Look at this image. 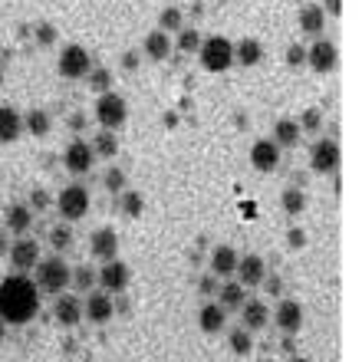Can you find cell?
Returning <instances> with one entry per match:
<instances>
[{
	"mask_svg": "<svg viewBox=\"0 0 362 362\" xmlns=\"http://www.w3.org/2000/svg\"><path fill=\"white\" fill-rule=\"evenodd\" d=\"M40 310L37 284L27 274H13L0 280V320L10 326L30 323Z\"/></svg>",
	"mask_w": 362,
	"mask_h": 362,
	"instance_id": "obj_1",
	"label": "cell"
},
{
	"mask_svg": "<svg viewBox=\"0 0 362 362\" xmlns=\"http://www.w3.org/2000/svg\"><path fill=\"white\" fill-rule=\"evenodd\" d=\"M33 274H37V290H43V293H63L69 286V276H73V267H69L66 260L59 257H40L37 267H33Z\"/></svg>",
	"mask_w": 362,
	"mask_h": 362,
	"instance_id": "obj_2",
	"label": "cell"
},
{
	"mask_svg": "<svg viewBox=\"0 0 362 362\" xmlns=\"http://www.w3.org/2000/svg\"><path fill=\"white\" fill-rule=\"evenodd\" d=\"M198 59L208 73H228L234 66V43L228 37H208L201 40Z\"/></svg>",
	"mask_w": 362,
	"mask_h": 362,
	"instance_id": "obj_3",
	"label": "cell"
},
{
	"mask_svg": "<svg viewBox=\"0 0 362 362\" xmlns=\"http://www.w3.org/2000/svg\"><path fill=\"white\" fill-rule=\"evenodd\" d=\"M89 204H93V198H89V188L86 185H79V181H73V185H66V188L57 194V211L63 214V221H83L89 214Z\"/></svg>",
	"mask_w": 362,
	"mask_h": 362,
	"instance_id": "obj_4",
	"label": "cell"
},
{
	"mask_svg": "<svg viewBox=\"0 0 362 362\" xmlns=\"http://www.w3.org/2000/svg\"><path fill=\"white\" fill-rule=\"evenodd\" d=\"M125 119H129V103H125L119 93H99V99H95V122L103 125V129H109V132H115V129H122Z\"/></svg>",
	"mask_w": 362,
	"mask_h": 362,
	"instance_id": "obj_5",
	"label": "cell"
},
{
	"mask_svg": "<svg viewBox=\"0 0 362 362\" xmlns=\"http://www.w3.org/2000/svg\"><path fill=\"white\" fill-rule=\"evenodd\" d=\"M339 162H343V152H339V142L336 139H320V142L310 148V168L316 175H336L339 172Z\"/></svg>",
	"mask_w": 362,
	"mask_h": 362,
	"instance_id": "obj_6",
	"label": "cell"
},
{
	"mask_svg": "<svg viewBox=\"0 0 362 362\" xmlns=\"http://www.w3.org/2000/svg\"><path fill=\"white\" fill-rule=\"evenodd\" d=\"M57 69H59V76H66V79H86V73L93 69V57H89V49L73 43V47H66L59 53Z\"/></svg>",
	"mask_w": 362,
	"mask_h": 362,
	"instance_id": "obj_7",
	"label": "cell"
},
{
	"mask_svg": "<svg viewBox=\"0 0 362 362\" xmlns=\"http://www.w3.org/2000/svg\"><path fill=\"white\" fill-rule=\"evenodd\" d=\"M336 63H339V49H336L333 40H323L316 37V43L310 49H306V66L313 69V73H320V76H326V73H333Z\"/></svg>",
	"mask_w": 362,
	"mask_h": 362,
	"instance_id": "obj_8",
	"label": "cell"
},
{
	"mask_svg": "<svg viewBox=\"0 0 362 362\" xmlns=\"http://www.w3.org/2000/svg\"><path fill=\"white\" fill-rule=\"evenodd\" d=\"M129 280H132L129 264H122L119 257L103 260V267H99V274H95V284L103 286L105 293H122L125 286H129Z\"/></svg>",
	"mask_w": 362,
	"mask_h": 362,
	"instance_id": "obj_9",
	"label": "cell"
},
{
	"mask_svg": "<svg viewBox=\"0 0 362 362\" xmlns=\"http://www.w3.org/2000/svg\"><path fill=\"white\" fill-rule=\"evenodd\" d=\"M115 316V300L105 290H89V296L83 300V320L95 326H105Z\"/></svg>",
	"mask_w": 362,
	"mask_h": 362,
	"instance_id": "obj_10",
	"label": "cell"
},
{
	"mask_svg": "<svg viewBox=\"0 0 362 362\" xmlns=\"http://www.w3.org/2000/svg\"><path fill=\"white\" fill-rule=\"evenodd\" d=\"M63 165H66V172H73V175H89L95 165L93 145H89L86 139H73V142L66 145V152H63Z\"/></svg>",
	"mask_w": 362,
	"mask_h": 362,
	"instance_id": "obj_11",
	"label": "cell"
},
{
	"mask_svg": "<svg viewBox=\"0 0 362 362\" xmlns=\"http://www.w3.org/2000/svg\"><path fill=\"white\" fill-rule=\"evenodd\" d=\"M7 254H10V267H13V274H30L40 260V244L37 240H30V238L13 240V244L7 247Z\"/></svg>",
	"mask_w": 362,
	"mask_h": 362,
	"instance_id": "obj_12",
	"label": "cell"
},
{
	"mask_svg": "<svg viewBox=\"0 0 362 362\" xmlns=\"http://www.w3.org/2000/svg\"><path fill=\"white\" fill-rule=\"evenodd\" d=\"M280 152H284V148H280L274 139H260V142H254L250 145V165H254V172H260V175L276 172Z\"/></svg>",
	"mask_w": 362,
	"mask_h": 362,
	"instance_id": "obj_13",
	"label": "cell"
},
{
	"mask_svg": "<svg viewBox=\"0 0 362 362\" xmlns=\"http://www.w3.org/2000/svg\"><path fill=\"white\" fill-rule=\"evenodd\" d=\"M274 323L284 336L300 333L303 329V306H300V300H280V306H276V313H274Z\"/></svg>",
	"mask_w": 362,
	"mask_h": 362,
	"instance_id": "obj_14",
	"label": "cell"
},
{
	"mask_svg": "<svg viewBox=\"0 0 362 362\" xmlns=\"http://www.w3.org/2000/svg\"><path fill=\"white\" fill-rule=\"evenodd\" d=\"M53 320H57L59 326H66V329L79 326V323H83V300L69 296L66 290H63V293H57V303H53Z\"/></svg>",
	"mask_w": 362,
	"mask_h": 362,
	"instance_id": "obj_15",
	"label": "cell"
},
{
	"mask_svg": "<svg viewBox=\"0 0 362 362\" xmlns=\"http://www.w3.org/2000/svg\"><path fill=\"white\" fill-rule=\"evenodd\" d=\"M234 274H238L240 286H260L264 276H267V264L257 254H244V257H238V270Z\"/></svg>",
	"mask_w": 362,
	"mask_h": 362,
	"instance_id": "obj_16",
	"label": "cell"
},
{
	"mask_svg": "<svg viewBox=\"0 0 362 362\" xmlns=\"http://www.w3.org/2000/svg\"><path fill=\"white\" fill-rule=\"evenodd\" d=\"M89 254H93L95 260L119 257V234H115L112 228H99L93 238H89Z\"/></svg>",
	"mask_w": 362,
	"mask_h": 362,
	"instance_id": "obj_17",
	"label": "cell"
},
{
	"mask_svg": "<svg viewBox=\"0 0 362 362\" xmlns=\"http://www.w3.org/2000/svg\"><path fill=\"white\" fill-rule=\"evenodd\" d=\"M267 323H270V306L264 300H244V306H240V326L250 329V333H257Z\"/></svg>",
	"mask_w": 362,
	"mask_h": 362,
	"instance_id": "obj_18",
	"label": "cell"
},
{
	"mask_svg": "<svg viewBox=\"0 0 362 362\" xmlns=\"http://www.w3.org/2000/svg\"><path fill=\"white\" fill-rule=\"evenodd\" d=\"M198 326H201V333H208V336L221 333L228 326V310L221 303H204L198 310Z\"/></svg>",
	"mask_w": 362,
	"mask_h": 362,
	"instance_id": "obj_19",
	"label": "cell"
},
{
	"mask_svg": "<svg viewBox=\"0 0 362 362\" xmlns=\"http://www.w3.org/2000/svg\"><path fill=\"white\" fill-rule=\"evenodd\" d=\"M238 257H240V254L234 247L218 244V247L211 250V274L221 276V280H224V276H230L234 270H238Z\"/></svg>",
	"mask_w": 362,
	"mask_h": 362,
	"instance_id": "obj_20",
	"label": "cell"
},
{
	"mask_svg": "<svg viewBox=\"0 0 362 362\" xmlns=\"http://www.w3.org/2000/svg\"><path fill=\"white\" fill-rule=\"evenodd\" d=\"M172 49H175V40H172V33H165V30H152V33L145 37V57L155 59V63L168 59Z\"/></svg>",
	"mask_w": 362,
	"mask_h": 362,
	"instance_id": "obj_21",
	"label": "cell"
},
{
	"mask_svg": "<svg viewBox=\"0 0 362 362\" xmlns=\"http://www.w3.org/2000/svg\"><path fill=\"white\" fill-rule=\"evenodd\" d=\"M23 135V115L13 105H0V142H17Z\"/></svg>",
	"mask_w": 362,
	"mask_h": 362,
	"instance_id": "obj_22",
	"label": "cell"
},
{
	"mask_svg": "<svg viewBox=\"0 0 362 362\" xmlns=\"http://www.w3.org/2000/svg\"><path fill=\"white\" fill-rule=\"evenodd\" d=\"M30 224H33V211H30V204H10L7 208V218H4V230L7 234H27Z\"/></svg>",
	"mask_w": 362,
	"mask_h": 362,
	"instance_id": "obj_23",
	"label": "cell"
},
{
	"mask_svg": "<svg viewBox=\"0 0 362 362\" xmlns=\"http://www.w3.org/2000/svg\"><path fill=\"white\" fill-rule=\"evenodd\" d=\"M323 30H326V10L320 7V4H306V7L300 10V33L320 37Z\"/></svg>",
	"mask_w": 362,
	"mask_h": 362,
	"instance_id": "obj_24",
	"label": "cell"
},
{
	"mask_svg": "<svg viewBox=\"0 0 362 362\" xmlns=\"http://www.w3.org/2000/svg\"><path fill=\"white\" fill-rule=\"evenodd\" d=\"M260 59H264V43L254 37H244L240 43H234V63L240 66H257Z\"/></svg>",
	"mask_w": 362,
	"mask_h": 362,
	"instance_id": "obj_25",
	"label": "cell"
},
{
	"mask_svg": "<svg viewBox=\"0 0 362 362\" xmlns=\"http://www.w3.org/2000/svg\"><path fill=\"white\" fill-rule=\"evenodd\" d=\"M49 129H53V119H49L47 109H30L23 115V132H30L33 139H47Z\"/></svg>",
	"mask_w": 362,
	"mask_h": 362,
	"instance_id": "obj_26",
	"label": "cell"
},
{
	"mask_svg": "<svg viewBox=\"0 0 362 362\" xmlns=\"http://www.w3.org/2000/svg\"><path fill=\"white\" fill-rule=\"evenodd\" d=\"M244 300H247V286H240L238 280H228V284L218 286V303L224 310H240Z\"/></svg>",
	"mask_w": 362,
	"mask_h": 362,
	"instance_id": "obj_27",
	"label": "cell"
},
{
	"mask_svg": "<svg viewBox=\"0 0 362 362\" xmlns=\"http://www.w3.org/2000/svg\"><path fill=\"white\" fill-rule=\"evenodd\" d=\"M300 139H303V132H300L296 119H276L274 122V142L280 145V148H293Z\"/></svg>",
	"mask_w": 362,
	"mask_h": 362,
	"instance_id": "obj_28",
	"label": "cell"
},
{
	"mask_svg": "<svg viewBox=\"0 0 362 362\" xmlns=\"http://www.w3.org/2000/svg\"><path fill=\"white\" fill-rule=\"evenodd\" d=\"M89 145H93L95 158H115V155H119V139H115V132H109V129H99Z\"/></svg>",
	"mask_w": 362,
	"mask_h": 362,
	"instance_id": "obj_29",
	"label": "cell"
},
{
	"mask_svg": "<svg viewBox=\"0 0 362 362\" xmlns=\"http://www.w3.org/2000/svg\"><path fill=\"white\" fill-rule=\"evenodd\" d=\"M119 208H122L125 218H142V211H145V198L139 194V191L125 188L122 194H119Z\"/></svg>",
	"mask_w": 362,
	"mask_h": 362,
	"instance_id": "obj_30",
	"label": "cell"
},
{
	"mask_svg": "<svg viewBox=\"0 0 362 362\" xmlns=\"http://www.w3.org/2000/svg\"><path fill=\"white\" fill-rule=\"evenodd\" d=\"M280 204H284L286 214H303L306 211V191L303 188H286L284 194H280Z\"/></svg>",
	"mask_w": 362,
	"mask_h": 362,
	"instance_id": "obj_31",
	"label": "cell"
},
{
	"mask_svg": "<svg viewBox=\"0 0 362 362\" xmlns=\"http://www.w3.org/2000/svg\"><path fill=\"white\" fill-rule=\"evenodd\" d=\"M230 353L234 356H250V349H254V336H250V329H244V326H238L234 333H230Z\"/></svg>",
	"mask_w": 362,
	"mask_h": 362,
	"instance_id": "obj_32",
	"label": "cell"
},
{
	"mask_svg": "<svg viewBox=\"0 0 362 362\" xmlns=\"http://www.w3.org/2000/svg\"><path fill=\"white\" fill-rule=\"evenodd\" d=\"M49 244H53L57 254H63V250L73 247V230H69V224H57V228L49 230Z\"/></svg>",
	"mask_w": 362,
	"mask_h": 362,
	"instance_id": "obj_33",
	"label": "cell"
},
{
	"mask_svg": "<svg viewBox=\"0 0 362 362\" xmlns=\"http://www.w3.org/2000/svg\"><path fill=\"white\" fill-rule=\"evenodd\" d=\"M86 79H89V89H95V93H109V86H112V73L105 66H93L86 73Z\"/></svg>",
	"mask_w": 362,
	"mask_h": 362,
	"instance_id": "obj_34",
	"label": "cell"
},
{
	"mask_svg": "<svg viewBox=\"0 0 362 362\" xmlns=\"http://www.w3.org/2000/svg\"><path fill=\"white\" fill-rule=\"evenodd\" d=\"M175 47H178L181 53H198L201 33H198V30H185V27H181L178 30V43H175Z\"/></svg>",
	"mask_w": 362,
	"mask_h": 362,
	"instance_id": "obj_35",
	"label": "cell"
},
{
	"mask_svg": "<svg viewBox=\"0 0 362 362\" xmlns=\"http://www.w3.org/2000/svg\"><path fill=\"white\" fill-rule=\"evenodd\" d=\"M296 125H300V132H320L323 129V112L320 109H306Z\"/></svg>",
	"mask_w": 362,
	"mask_h": 362,
	"instance_id": "obj_36",
	"label": "cell"
},
{
	"mask_svg": "<svg viewBox=\"0 0 362 362\" xmlns=\"http://www.w3.org/2000/svg\"><path fill=\"white\" fill-rule=\"evenodd\" d=\"M158 23H162L165 33H178V30H181V10H178V7L162 10V17H158Z\"/></svg>",
	"mask_w": 362,
	"mask_h": 362,
	"instance_id": "obj_37",
	"label": "cell"
},
{
	"mask_svg": "<svg viewBox=\"0 0 362 362\" xmlns=\"http://www.w3.org/2000/svg\"><path fill=\"white\" fill-rule=\"evenodd\" d=\"M69 284H76L83 293H89V290H93V284H95V274L89 267H76V270H73V276H69Z\"/></svg>",
	"mask_w": 362,
	"mask_h": 362,
	"instance_id": "obj_38",
	"label": "cell"
},
{
	"mask_svg": "<svg viewBox=\"0 0 362 362\" xmlns=\"http://www.w3.org/2000/svg\"><path fill=\"white\" fill-rule=\"evenodd\" d=\"M105 188L112 191V194H122V191H125V172H122V168H115V165H112V168L105 172Z\"/></svg>",
	"mask_w": 362,
	"mask_h": 362,
	"instance_id": "obj_39",
	"label": "cell"
},
{
	"mask_svg": "<svg viewBox=\"0 0 362 362\" xmlns=\"http://www.w3.org/2000/svg\"><path fill=\"white\" fill-rule=\"evenodd\" d=\"M286 66H306V47H300V43H293V47L286 49Z\"/></svg>",
	"mask_w": 362,
	"mask_h": 362,
	"instance_id": "obj_40",
	"label": "cell"
},
{
	"mask_svg": "<svg viewBox=\"0 0 362 362\" xmlns=\"http://www.w3.org/2000/svg\"><path fill=\"white\" fill-rule=\"evenodd\" d=\"M49 208V194L43 188H33V194H30V211H47Z\"/></svg>",
	"mask_w": 362,
	"mask_h": 362,
	"instance_id": "obj_41",
	"label": "cell"
},
{
	"mask_svg": "<svg viewBox=\"0 0 362 362\" xmlns=\"http://www.w3.org/2000/svg\"><path fill=\"white\" fill-rule=\"evenodd\" d=\"M57 40V30H53V23H40L37 27V43L40 47H49Z\"/></svg>",
	"mask_w": 362,
	"mask_h": 362,
	"instance_id": "obj_42",
	"label": "cell"
},
{
	"mask_svg": "<svg viewBox=\"0 0 362 362\" xmlns=\"http://www.w3.org/2000/svg\"><path fill=\"white\" fill-rule=\"evenodd\" d=\"M264 286H267V293L270 296H284V280H280V276H264Z\"/></svg>",
	"mask_w": 362,
	"mask_h": 362,
	"instance_id": "obj_43",
	"label": "cell"
},
{
	"mask_svg": "<svg viewBox=\"0 0 362 362\" xmlns=\"http://www.w3.org/2000/svg\"><path fill=\"white\" fill-rule=\"evenodd\" d=\"M286 240H290V247H303V244H306V230L303 228H293L290 234H286Z\"/></svg>",
	"mask_w": 362,
	"mask_h": 362,
	"instance_id": "obj_44",
	"label": "cell"
},
{
	"mask_svg": "<svg viewBox=\"0 0 362 362\" xmlns=\"http://www.w3.org/2000/svg\"><path fill=\"white\" fill-rule=\"evenodd\" d=\"M201 293H204V296L218 293V280H214V274H211V276H204V280H201Z\"/></svg>",
	"mask_w": 362,
	"mask_h": 362,
	"instance_id": "obj_45",
	"label": "cell"
},
{
	"mask_svg": "<svg viewBox=\"0 0 362 362\" xmlns=\"http://www.w3.org/2000/svg\"><path fill=\"white\" fill-rule=\"evenodd\" d=\"M323 10H329L333 17H339V10H343V0H326V7Z\"/></svg>",
	"mask_w": 362,
	"mask_h": 362,
	"instance_id": "obj_46",
	"label": "cell"
},
{
	"mask_svg": "<svg viewBox=\"0 0 362 362\" xmlns=\"http://www.w3.org/2000/svg\"><path fill=\"white\" fill-rule=\"evenodd\" d=\"M280 349H284V353H290V356H293V353H296V343H293V336H284V343H280Z\"/></svg>",
	"mask_w": 362,
	"mask_h": 362,
	"instance_id": "obj_47",
	"label": "cell"
},
{
	"mask_svg": "<svg viewBox=\"0 0 362 362\" xmlns=\"http://www.w3.org/2000/svg\"><path fill=\"white\" fill-rule=\"evenodd\" d=\"M69 125H73V129H83V125H86V119H83V115H73V119H69Z\"/></svg>",
	"mask_w": 362,
	"mask_h": 362,
	"instance_id": "obj_48",
	"label": "cell"
},
{
	"mask_svg": "<svg viewBox=\"0 0 362 362\" xmlns=\"http://www.w3.org/2000/svg\"><path fill=\"white\" fill-rule=\"evenodd\" d=\"M7 247H10V244H7V230H0V254H7Z\"/></svg>",
	"mask_w": 362,
	"mask_h": 362,
	"instance_id": "obj_49",
	"label": "cell"
},
{
	"mask_svg": "<svg viewBox=\"0 0 362 362\" xmlns=\"http://www.w3.org/2000/svg\"><path fill=\"white\" fill-rule=\"evenodd\" d=\"M122 66H125V69H132V66H135V53H125V59H122Z\"/></svg>",
	"mask_w": 362,
	"mask_h": 362,
	"instance_id": "obj_50",
	"label": "cell"
},
{
	"mask_svg": "<svg viewBox=\"0 0 362 362\" xmlns=\"http://www.w3.org/2000/svg\"><path fill=\"white\" fill-rule=\"evenodd\" d=\"M4 336H7V323L0 320V343H4Z\"/></svg>",
	"mask_w": 362,
	"mask_h": 362,
	"instance_id": "obj_51",
	"label": "cell"
},
{
	"mask_svg": "<svg viewBox=\"0 0 362 362\" xmlns=\"http://www.w3.org/2000/svg\"><path fill=\"white\" fill-rule=\"evenodd\" d=\"M290 362H310V359H303V356H296V353H293V356H290Z\"/></svg>",
	"mask_w": 362,
	"mask_h": 362,
	"instance_id": "obj_52",
	"label": "cell"
},
{
	"mask_svg": "<svg viewBox=\"0 0 362 362\" xmlns=\"http://www.w3.org/2000/svg\"><path fill=\"white\" fill-rule=\"evenodd\" d=\"M4 79H7V73H4V63H0V86H4Z\"/></svg>",
	"mask_w": 362,
	"mask_h": 362,
	"instance_id": "obj_53",
	"label": "cell"
},
{
	"mask_svg": "<svg viewBox=\"0 0 362 362\" xmlns=\"http://www.w3.org/2000/svg\"><path fill=\"white\" fill-rule=\"evenodd\" d=\"M214 4H228V0H214Z\"/></svg>",
	"mask_w": 362,
	"mask_h": 362,
	"instance_id": "obj_54",
	"label": "cell"
},
{
	"mask_svg": "<svg viewBox=\"0 0 362 362\" xmlns=\"http://www.w3.org/2000/svg\"><path fill=\"white\" fill-rule=\"evenodd\" d=\"M264 362H274V359H264Z\"/></svg>",
	"mask_w": 362,
	"mask_h": 362,
	"instance_id": "obj_55",
	"label": "cell"
}]
</instances>
